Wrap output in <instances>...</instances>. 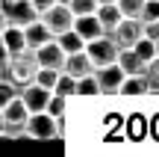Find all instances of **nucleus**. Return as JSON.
I'll use <instances>...</instances> for the list:
<instances>
[{"label":"nucleus","mask_w":159,"mask_h":157,"mask_svg":"<svg viewBox=\"0 0 159 157\" xmlns=\"http://www.w3.org/2000/svg\"><path fill=\"white\" fill-rule=\"evenodd\" d=\"M35 68H39V65H35V53L30 51V47H24L21 53H12V56L0 65V80H9L12 86L21 92L27 83H33Z\"/></svg>","instance_id":"nucleus-1"},{"label":"nucleus","mask_w":159,"mask_h":157,"mask_svg":"<svg viewBox=\"0 0 159 157\" xmlns=\"http://www.w3.org/2000/svg\"><path fill=\"white\" fill-rule=\"evenodd\" d=\"M59 136V122L50 116V113H30L27 116V140H56Z\"/></svg>","instance_id":"nucleus-2"},{"label":"nucleus","mask_w":159,"mask_h":157,"mask_svg":"<svg viewBox=\"0 0 159 157\" xmlns=\"http://www.w3.org/2000/svg\"><path fill=\"white\" fill-rule=\"evenodd\" d=\"M85 56L91 59V65H109V62H115V56H118V45L112 42V36H97V39H91V42H85Z\"/></svg>","instance_id":"nucleus-3"},{"label":"nucleus","mask_w":159,"mask_h":157,"mask_svg":"<svg viewBox=\"0 0 159 157\" xmlns=\"http://www.w3.org/2000/svg\"><path fill=\"white\" fill-rule=\"evenodd\" d=\"M39 21L44 24L53 36H59V33H65V30L74 27V12H71L65 3H53L50 9H44V12L39 15Z\"/></svg>","instance_id":"nucleus-4"},{"label":"nucleus","mask_w":159,"mask_h":157,"mask_svg":"<svg viewBox=\"0 0 159 157\" xmlns=\"http://www.w3.org/2000/svg\"><path fill=\"white\" fill-rule=\"evenodd\" d=\"M109 36H112V42L118 45V51H121V47H133L144 36V24L139 21V18H121Z\"/></svg>","instance_id":"nucleus-5"},{"label":"nucleus","mask_w":159,"mask_h":157,"mask_svg":"<svg viewBox=\"0 0 159 157\" xmlns=\"http://www.w3.org/2000/svg\"><path fill=\"white\" fill-rule=\"evenodd\" d=\"M0 12H3V18H6L9 27H27L30 21L39 18V12L30 6V0H9V3H0Z\"/></svg>","instance_id":"nucleus-6"},{"label":"nucleus","mask_w":159,"mask_h":157,"mask_svg":"<svg viewBox=\"0 0 159 157\" xmlns=\"http://www.w3.org/2000/svg\"><path fill=\"white\" fill-rule=\"evenodd\" d=\"M94 83H97V95H112L121 89V80H124V71L118 68V62H109V65H97L94 71Z\"/></svg>","instance_id":"nucleus-7"},{"label":"nucleus","mask_w":159,"mask_h":157,"mask_svg":"<svg viewBox=\"0 0 159 157\" xmlns=\"http://www.w3.org/2000/svg\"><path fill=\"white\" fill-rule=\"evenodd\" d=\"M33 53H35V65H39V68H53V71H62L65 53H62V47L56 45V39H50V42H44V45H39Z\"/></svg>","instance_id":"nucleus-8"},{"label":"nucleus","mask_w":159,"mask_h":157,"mask_svg":"<svg viewBox=\"0 0 159 157\" xmlns=\"http://www.w3.org/2000/svg\"><path fill=\"white\" fill-rule=\"evenodd\" d=\"M50 89L39 86V83H27V86L18 92V98L24 101V107H27V113H41L47 107V101H50Z\"/></svg>","instance_id":"nucleus-9"},{"label":"nucleus","mask_w":159,"mask_h":157,"mask_svg":"<svg viewBox=\"0 0 159 157\" xmlns=\"http://www.w3.org/2000/svg\"><path fill=\"white\" fill-rule=\"evenodd\" d=\"M94 71V65H91V59L85 56V51H74V53H65V62H62V74L68 77H83V74H91Z\"/></svg>","instance_id":"nucleus-10"},{"label":"nucleus","mask_w":159,"mask_h":157,"mask_svg":"<svg viewBox=\"0 0 159 157\" xmlns=\"http://www.w3.org/2000/svg\"><path fill=\"white\" fill-rule=\"evenodd\" d=\"M74 33L83 42H91L97 36H103V27H100V21L94 15H74Z\"/></svg>","instance_id":"nucleus-11"},{"label":"nucleus","mask_w":159,"mask_h":157,"mask_svg":"<svg viewBox=\"0 0 159 157\" xmlns=\"http://www.w3.org/2000/svg\"><path fill=\"white\" fill-rule=\"evenodd\" d=\"M21 30H24V42H27L30 51H35L39 45H44V42H50V39H53V33L39 21V18H35V21H30L27 27H21Z\"/></svg>","instance_id":"nucleus-12"},{"label":"nucleus","mask_w":159,"mask_h":157,"mask_svg":"<svg viewBox=\"0 0 159 157\" xmlns=\"http://www.w3.org/2000/svg\"><path fill=\"white\" fill-rule=\"evenodd\" d=\"M94 18H97V21H100V27H103V33H112V30H115V24H118L121 21V18H124V15H121V9H118V6H115V3H100V6H97V9H94Z\"/></svg>","instance_id":"nucleus-13"},{"label":"nucleus","mask_w":159,"mask_h":157,"mask_svg":"<svg viewBox=\"0 0 159 157\" xmlns=\"http://www.w3.org/2000/svg\"><path fill=\"white\" fill-rule=\"evenodd\" d=\"M0 39H3L9 56H12V53H21L24 47H27V42H24V30H21V27H6L3 33H0Z\"/></svg>","instance_id":"nucleus-14"},{"label":"nucleus","mask_w":159,"mask_h":157,"mask_svg":"<svg viewBox=\"0 0 159 157\" xmlns=\"http://www.w3.org/2000/svg\"><path fill=\"white\" fill-rule=\"evenodd\" d=\"M53 39H56V45L62 47V53H74V51H83L85 47V42L74 33V27L65 30V33H59V36H53Z\"/></svg>","instance_id":"nucleus-15"},{"label":"nucleus","mask_w":159,"mask_h":157,"mask_svg":"<svg viewBox=\"0 0 159 157\" xmlns=\"http://www.w3.org/2000/svg\"><path fill=\"white\" fill-rule=\"evenodd\" d=\"M118 92L121 95H144V92H148V83H144L142 74H124Z\"/></svg>","instance_id":"nucleus-16"},{"label":"nucleus","mask_w":159,"mask_h":157,"mask_svg":"<svg viewBox=\"0 0 159 157\" xmlns=\"http://www.w3.org/2000/svg\"><path fill=\"white\" fill-rule=\"evenodd\" d=\"M142 77H144V83H148V92H159V56L144 62Z\"/></svg>","instance_id":"nucleus-17"},{"label":"nucleus","mask_w":159,"mask_h":157,"mask_svg":"<svg viewBox=\"0 0 159 157\" xmlns=\"http://www.w3.org/2000/svg\"><path fill=\"white\" fill-rule=\"evenodd\" d=\"M50 92H53V95H62V98H71V95H74V77H68V74L59 71V74H56V83H53Z\"/></svg>","instance_id":"nucleus-18"},{"label":"nucleus","mask_w":159,"mask_h":157,"mask_svg":"<svg viewBox=\"0 0 159 157\" xmlns=\"http://www.w3.org/2000/svg\"><path fill=\"white\" fill-rule=\"evenodd\" d=\"M74 95H97V83L94 74H83L74 80Z\"/></svg>","instance_id":"nucleus-19"},{"label":"nucleus","mask_w":159,"mask_h":157,"mask_svg":"<svg viewBox=\"0 0 159 157\" xmlns=\"http://www.w3.org/2000/svg\"><path fill=\"white\" fill-rule=\"evenodd\" d=\"M133 51H136V56L142 59V62H148V59H153V56H156V47H153V42H150L148 36H142V39L133 45Z\"/></svg>","instance_id":"nucleus-20"},{"label":"nucleus","mask_w":159,"mask_h":157,"mask_svg":"<svg viewBox=\"0 0 159 157\" xmlns=\"http://www.w3.org/2000/svg\"><path fill=\"white\" fill-rule=\"evenodd\" d=\"M115 6L121 9V15H124V18H139L144 0H115Z\"/></svg>","instance_id":"nucleus-21"},{"label":"nucleus","mask_w":159,"mask_h":157,"mask_svg":"<svg viewBox=\"0 0 159 157\" xmlns=\"http://www.w3.org/2000/svg\"><path fill=\"white\" fill-rule=\"evenodd\" d=\"M139 21H142V24L159 21V0H144L142 12H139Z\"/></svg>","instance_id":"nucleus-22"},{"label":"nucleus","mask_w":159,"mask_h":157,"mask_svg":"<svg viewBox=\"0 0 159 157\" xmlns=\"http://www.w3.org/2000/svg\"><path fill=\"white\" fill-rule=\"evenodd\" d=\"M56 74H59V71H53V68H35L33 83H39V86H44V89H53V83H56Z\"/></svg>","instance_id":"nucleus-23"},{"label":"nucleus","mask_w":159,"mask_h":157,"mask_svg":"<svg viewBox=\"0 0 159 157\" xmlns=\"http://www.w3.org/2000/svg\"><path fill=\"white\" fill-rule=\"evenodd\" d=\"M68 9L74 12V15H94L97 9V0H71Z\"/></svg>","instance_id":"nucleus-24"},{"label":"nucleus","mask_w":159,"mask_h":157,"mask_svg":"<svg viewBox=\"0 0 159 157\" xmlns=\"http://www.w3.org/2000/svg\"><path fill=\"white\" fill-rule=\"evenodd\" d=\"M44 113H50L53 119H59V116L65 113V98H62V95H50V101H47Z\"/></svg>","instance_id":"nucleus-25"},{"label":"nucleus","mask_w":159,"mask_h":157,"mask_svg":"<svg viewBox=\"0 0 159 157\" xmlns=\"http://www.w3.org/2000/svg\"><path fill=\"white\" fill-rule=\"evenodd\" d=\"M15 95H18V89L12 86L9 80H0V110H3V107L9 104V101L15 98Z\"/></svg>","instance_id":"nucleus-26"},{"label":"nucleus","mask_w":159,"mask_h":157,"mask_svg":"<svg viewBox=\"0 0 159 157\" xmlns=\"http://www.w3.org/2000/svg\"><path fill=\"white\" fill-rule=\"evenodd\" d=\"M144 36H148L150 42H156V39H159V21H150V24H144Z\"/></svg>","instance_id":"nucleus-27"},{"label":"nucleus","mask_w":159,"mask_h":157,"mask_svg":"<svg viewBox=\"0 0 159 157\" xmlns=\"http://www.w3.org/2000/svg\"><path fill=\"white\" fill-rule=\"evenodd\" d=\"M53 3H56V0H30V6H33V9L39 12V15H41V12H44V9H50Z\"/></svg>","instance_id":"nucleus-28"},{"label":"nucleus","mask_w":159,"mask_h":157,"mask_svg":"<svg viewBox=\"0 0 159 157\" xmlns=\"http://www.w3.org/2000/svg\"><path fill=\"white\" fill-rule=\"evenodd\" d=\"M9 59V51H6V45H3V39H0V65Z\"/></svg>","instance_id":"nucleus-29"},{"label":"nucleus","mask_w":159,"mask_h":157,"mask_svg":"<svg viewBox=\"0 0 159 157\" xmlns=\"http://www.w3.org/2000/svg\"><path fill=\"white\" fill-rule=\"evenodd\" d=\"M6 27H9V24H6V18H3V12H0V33H3Z\"/></svg>","instance_id":"nucleus-30"},{"label":"nucleus","mask_w":159,"mask_h":157,"mask_svg":"<svg viewBox=\"0 0 159 157\" xmlns=\"http://www.w3.org/2000/svg\"><path fill=\"white\" fill-rule=\"evenodd\" d=\"M153 47H156V56H159V39H156V42H153Z\"/></svg>","instance_id":"nucleus-31"},{"label":"nucleus","mask_w":159,"mask_h":157,"mask_svg":"<svg viewBox=\"0 0 159 157\" xmlns=\"http://www.w3.org/2000/svg\"><path fill=\"white\" fill-rule=\"evenodd\" d=\"M0 134H3V113H0Z\"/></svg>","instance_id":"nucleus-32"},{"label":"nucleus","mask_w":159,"mask_h":157,"mask_svg":"<svg viewBox=\"0 0 159 157\" xmlns=\"http://www.w3.org/2000/svg\"><path fill=\"white\" fill-rule=\"evenodd\" d=\"M100 3H115V0H97V6H100Z\"/></svg>","instance_id":"nucleus-33"},{"label":"nucleus","mask_w":159,"mask_h":157,"mask_svg":"<svg viewBox=\"0 0 159 157\" xmlns=\"http://www.w3.org/2000/svg\"><path fill=\"white\" fill-rule=\"evenodd\" d=\"M56 3H65V6H68V3H71V0H56Z\"/></svg>","instance_id":"nucleus-34"},{"label":"nucleus","mask_w":159,"mask_h":157,"mask_svg":"<svg viewBox=\"0 0 159 157\" xmlns=\"http://www.w3.org/2000/svg\"><path fill=\"white\" fill-rule=\"evenodd\" d=\"M0 3H9V0H0Z\"/></svg>","instance_id":"nucleus-35"}]
</instances>
